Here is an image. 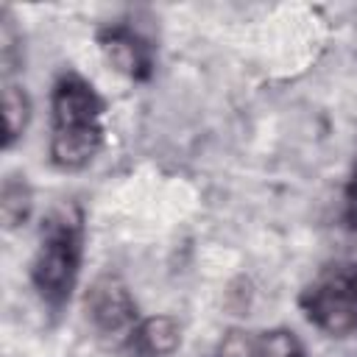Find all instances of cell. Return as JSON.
I'll list each match as a JSON object with an SVG mask.
<instances>
[{
	"label": "cell",
	"instance_id": "cell-1",
	"mask_svg": "<svg viewBox=\"0 0 357 357\" xmlns=\"http://www.w3.org/2000/svg\"><path fill=\"white\" fill-rule=\"evenodd\" d=\"M103 100L75 73H67L56 81L50 95V159L61 170L86 167L103 145L100 128Z\"/></svg>",
	"mask_w": 357,
	"mask_h": 357
},
{
	"label": "cell",
	"instance_id": "cell-2",
	"mask_svg": "<svg viewBox=\"0 0 357 357\" xmlns=\"http://www.w3.org/2000/svg\"><path fill=\"white\" fill-rule=\"evenodd\" d=\"M81 265V218L75 209L64 206L47 218L42 226V240L31 265V282L39 298L50 310H61L78 279Z\"/></svg>",
	"mask_w": 357,
	"mask_h": 357
},
{
	"label": "cell",
	"instance_id": "cell-3",
	"mask_svg": "<svg viewBox=\"0 0 357 357\" xmlns=\"http://www.w3.org/2000/svg\"><path fill=\"white\" fill-rule=\"evenodd\" d=\"M301 310L312 326L326 335L346 337L357 332V268L337 265L324 271L304 293Z\"/></svg>",
	"mask_w": 357,
	"mask_h": 357
},
{
	"label": "cell",
	"instance_id": "cell-4",
	"mask_svg": "<svg viewBox=\"0 0 357 357\" xmlns=\"http://www.w3.org/2000/svg\"><path fill=\"white\" fill-rule=\"evenodd\" d=\"M86 315L100 337L128 340L137 329V304L126 287V282L114 273H103L86 290Z\"/></svg>",
	"mask_w": 357,
	"mask_h": 357
},
{
	"label": "cell",
	"instance_id": "cell-5",
	"mask_svg": "<svg viewBox=\"0 0 357 357\" xmlns=\"http://www.w3.org/2000/svg\"><path fill=\"white\" fill-rule=\"evenodd\" d=\"M100 47L114 70L134 81H145L153 70V47L128 25H109L100 31Z\"/></svg>",
	"mask_w": 357,
	"mask_h": 357
},
{
	"label": "cell",
	"instance_id": "cell-6",
	"mask_svg": "<svg viewBox=\"0 0 357 357\" xmlns=\"http://www.w3.org/2000/svg\"><path fill=\"white\" fill-rule=\"evenodd\" d=\"M181 343V326L170 315H151L137 324L128 346L137 357H170Z\"/></svg>",
	"mask_w": 357,
	"mask_h": 357
},
{
	"label": "cell",
	"instance_id": "cell-7",
	"mask_svg": "<svg viewBox=\"0 0 357 357\" xmlns=\"http://www.w3.org/2000/svg\"><path fill=\"white\" fill-rule=\"evenodd\" d=\"M28 120H31V100L25 89L17 84H6L3 86V131H6L3 145L6 148H11L22 137V131L28 128Z\"/></svg>",
	"mask_w": 357,
	"mask_h": 357
},
{
	"label": "cell",
	"instance_id": "cell-8",
	"mask_svg": "<svg viewBox=\"0 0 357 357\" xmlns=\"http://www.w3.org/2000/svg\"><path fill=\"white\" fill-rule=\"evenodd\" d=\"M31 206H33V198H31L28 181L20 178V176L6 178L3 195H0V209H3V223H6V229L22 226V223L28 220V215H31Z\"/></svg>",
	"mask_w": 357,
	"mask_h": 357
},
{
	"label": "cell",
	"instance_id": "cell-9",
	"mask_svg": "<svg viewBox=\"0 0 357 357\" xmlns=\"http://www.w3.org/2000/svg\"><path fill=\"white\" fill-rule=\"evenodd\" d=\"M351 195H357V165H354V176H351Z\"/></svg>",
	"mask_w": 357,
	"mask_h": 357
}]
</instances>
